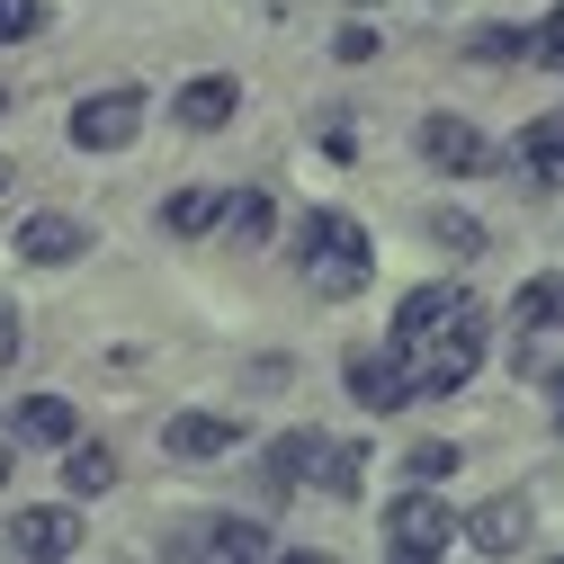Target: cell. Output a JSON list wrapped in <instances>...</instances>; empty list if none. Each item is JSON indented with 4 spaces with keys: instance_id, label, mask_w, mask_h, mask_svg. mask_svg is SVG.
<instances>
[{
    "instance_id": "obj_20",
    "label": "cell",
    "mask_w": 564,
    "mask_h": 564,
    "mask_svg": "<svg viewBox=\"0 0 564 564\" xmlns=\"http://www.w3.org/2000/svg\"><path fill=\"white\" fill-rule=\"evenodd\" d=\"M216 206H225L216 188H180V197L162 206V225H171V234H216Z\"/></svg>"
},
{
    "instance_id": "obj_14",
    "label": "cell",
    "mask_w": 564,
    "mask_h": 564,
    "mask_svg": "<svg viewBox=\"0 0 564 564\" xmlns=\"http://www.w3.org/2000/svg\"><path fill=\"white\" fill-rule=\"evenodd\" d=\"M520 171H529V180H546V188L564 180V108H555V117H538V126H520Z\"/></svg>"
},
{
    "instance_id": "obj_4",
    "label": "cell",
    "mask_w": 564,
    "mask_h": 564,
    "mask_svg": "<svg viewBox=\"0 0 564 564\" xmlns=\"http://www.w3.org/2000/svg\"><path fill=\"white\" fill-rule=\"evenodd\" d=\"M134 134H144V90H99L73 108V144L82 153H126Z\"/></svg>"
},
{
    "instance_id": "obj_18",
    "label": "cell",
    "mask_w": 564,
    "mask_h": 564,
    "mask_svg": "<svg viewBox=\"0 0 564 564\" xmlns=\"http://www.w3.org/2000/svg\"><path fill=\"white\" fill-rule=\"evenodd\" d=\"M511 314H520V332H564V269L555 278H529V288L511 296Z\"/></svg>"
},
{
    "instance_id": "obj_25",
    "label": "cell",
    "mask_w": 564,
    "mask_h": 564,
    "mask_svg": "<svg viewBox=\"0 0 564 564\" xmlns=\"http://www.w3.org/2000/svg\"><path fill=\"white\" fill-rule=\"evenodd\" d=\"M332 54H340V63H368V54H377V36H368V28H340V45H332Z\"/></svg>"
},
{
    "instance_id": "obj_6",
    "label": "cell",
    "mask_w": 564,
    "mask_h": 564,
    "mask_svg": "<svg viewBox=\"0 0 564 564\" xmlns=\"http://www.w3.org/2000/svg\"><path fill=\"white\" fill-rule=\"evenodd\" d=\"M10 555H28V564H54V555H82V520L63 511V502H36V511H19L10 520V538H0Z\"/></svg>"
},
{
    "instance_id": "obj_28",
    "label": "cell",
    "mask_w": 564,
    "mask_h": 564,
    "mask_svg": "<svg viewBox=\"0 0 564 564\" xmlns=\"http://www.w3.org/2000/svg\"><path fill=\"white\" fill-rule=\"evenodd\" d=\"M0 484H10V457H0Z\"/></svg>"
},
{
    "instance_id": "obj_16",
    "label": "cell",
    "mask_w": 564,
    "mask_h": 564,
    "mask_svg": "<svg viewBox=\"0 0 564 564\" xmlns=\"http://www.w3.org/2000/svg\"><path fill=\"white\" fill-rule=\"evenodd\" d=\"M305 475H323V440H314V431H288V440L269 448V484H278V492H296Z\"/></svg>"
},
{
    "instance_id": "obj_5",
    "label": "cell",
    "mask_w": 564,
    "mask_h": 564,
    "mask_svg": "<svg viewBox=\"0 0 564 564\" xmlns=\"http://www.w3.org/2000/svg\"><path fill=\"white\" fill-rule=\"evenodd\" d=\"M529 529H538L529 492H492L484 511H466V520H457V538H466L475 555H520V546H529Z\"/></svg>"
},
{
    "instance_id": "obj_19",
    "label": "cell",
    "mask_w": 564,
    "mask_h": 564,
    "mask_svg": "<svg viewBox=\"0 0 564 564\" xmlns=\"http://www.w3.org/2000/svg\"><path fill=\"white\" fill-rule=\"evenodd\" d=\"M63 484H73V502H90V492H108V484H117V457L73 440V457H63Z\"/></svg>"
},
{
    "instance_id": "obj_30",
    "label": "cell",
    "mask_w": 564,
    "mask_h": 564,
    "mask_svg": "<svg viewBox=\"0 0 564 564\" xmlns=\"http://www.w3.org/2000/svg\"><path fill=\"white\" fill-rule=\"evenodd\" d=\"M0 188H10V162H0Z\"/></svg>"
},
{
    "instance_id": "obj_8",
    "label": "cell",
    "mask_w": 564,
    "mask_h": 564,
    "mask_svg": "<svg viewBox=\"0 0 564 564\" xmlns=\"http://www.w3.org/2000/svg\"><path fill=\"white\" fill-rule=\"evenodd\" d=\"M421 153H431V171H448V180H475L492 162V144H484L466 117H421Z\"/></svg>"
},
{
    "instance_id": "obj_1",
    "label": "cell",
    "mask_w": 564,
    "mask_h": 564,
    "mask_svg": "<svg viewBox=\"0 0 564 564\" xmlns=\"http://www.w3.org/2000/svg\"><path fill=\"white\" fill-rule=\"evenodd\" d=\"M296 269H305V288H314V296L340 305V296H359L368 278H377V242L349 225L340 206H314L305 234H296Z\"/></svg>"
},
{
    "instance_id": "obj_17",
    "label": "cell",
    "mask_w": 564,
    "mask_h": 564,
    "mask_svg": "<svg viewBox=\"0 0 564 564\" xmlns=\"http://www.w3.org/2000/svg\"><path fill=\"white\" fill-rule=\"evenodd\" d=\"M448 305H466V288H412V296H403V314H394V349H412V340L431 332Z\"/></svg>"
},
{
    "instance_id": "obj_27",
    "label": "cell",
    "mask_w": 564,
    "mask_h": 564,
    "mask_svg": "<svg viewBox=\"0 0 564 564\" xmlns=\"http://www.w3.org/2000/svg\"><path fill=\"white\" fill-rule=\"evenodd\" d=\"M555 431H564V394H555Z\"/></svg>"
},
{
    "instance_id": "obj_7",
    "label": "cell",
    "mask_w": 564,
    "mask_h": 564,
    "mask_svg": "<svg viewBox=\"0 0 564 564\" xmlns=\"http://www.w3.org/2000/svg\"><path fill=\"white\" fill-rule=\"evenodd\" d=\"M234 421L225 412H171L162 421V457H180V466H216V457H234Z\"/></svg>"
},
{
    "instance_id": "obj_9",
    "label": "cell",
    "mask_w": 564,
    "mask_h": 564,
    "mask_svg": "<svg viewBox=\"0 0 564 564\" xmlns=\"http://www.w3.org/2000/svg\"><path fill=\"white\" fill-rule=\"evenodd\" d=\"M349 394H359L368 412H403V403H412L403 349H359V359H349Z\"/></svg>"
},
{
    "instance_id": "obj_11",
    "label": "cell",
    "mask_w": 564,
    "mask_h": 564,
    "mask_svg": "<svg viewBox=\"0 0 564 564\" xmlns=\"http://www.w3.org/2000/svg\"><path fill=\"white\" fill-rule=\"evenodd\" d=\"M234 108H242V82H225V73H197V82L180 90V126H197V134L234 126Z\"/></svg>"
},
{
    "instance_id": "obj_13",
    "label": "cell",
    "mask_w": 564,
    "mask_h": 564,
    "mask_svg": "<svg viewBox=\"0 0 564 564\" xmlns=\"http://www.w3.org/2000/svg\"><path fill=\"white\" fill-rule=\"evenodd\" d=\"M19 440H28V448H73L82 421H73L63 394H28V403H19Z\"/></svg>"
},
{
    "instance_id": "obj_26",
    "label": "cell",
    "mask_w": 564,
    "mask_h": 564,
    "mask_svg": "<svg viewBox=\"0 0 564 564\" xmlns=\"http://www.w3.org/2000/svg\"><path fill=\"white\" fill-rule=\"evenodd\" d=\"M10 349H19V314H0V359H10Z\"/></svg>"
},
{
    "instance_id": "obj_15",
    "label": "cell",
    "mask_w": 564,
    "mask_h": 564,
    "mask_svg": "<svg viewBox=\"0 0 564 564\" xmlns=\"http://www.w3.org/2000/svg\"><path fill=\"white\" fill-rule=\"evenodd\" d=\"M216 234H225L234 251H251V242H269V197H260V188H234V197L216 206Z\"/></svg>"
},
{
    "instance_id": "obj_21",
    "label": "cell",
    "mask_w": 564,
    "mask_h": 564,
    "mask_svg": "<svg viewBox=\"0 0 564 564\" xmlns=\"http://www.w3.org/2000/svg\"><path fill=\"white\" fill-rule=\"evenodd\" d=\"M403 475L412 484H440V475H457V448L448 440H421V448H403Z\"/></svg>"
},
{
    "instance_id": "obj_29",
    "label": "cell",
    "mask_w": 564,
    "mask_h": 564,
    "mask_svg": "<svg viewBox=\"0 0 564 564\" xmlns=\"http://www.w3.org/2000/svg\"><path fill=\"white\" fill-rule=\"evenodd\" d=\"M0 117H10V90H0Z\"/></svg>"
},
{
    "instance_id": "obj_23",
    "label": "cell",
    "mask_w": 564,
    "mask_h": 564,
    "mask_svg": "<svg viewBox=\"0 0 564 564\" xmlns=\"http://www.w3.org/2000/svg\"><path fill=\"white\" fill-rule=\"evenodd\" d=\"M431 234H440L457 260H475V251H484V225H475V216H448V206H440V225H431Z\"/></svg>"
},
{
    "instance_id": "obj_10",
    "label": "cell",
    "mask_w": 564,
    "mask_h": 564,
    "mask_svg": "<svg viewBox=\"0 0 564 564\" xmlns=\"http://www.w3.org/2000/svg\"><path fill=\"white\" fill-rule=\"evenodd\" d=\"M82 251H90V234L73 216H28L19 225V260H36V269H63V260H82Z\"/></svg>"
},
{
    "instance_id": "obj_3",
    "label": "cell",
    "mask_w": 564,
    "mask_h": 564,
    "mask_svg": "<svg viewBox=\"0 0 564 564\" xmlns=\"http://www.w3.org/2000/svg\"><path fill=\"white\" fill-rule=\"evenodd\" d=\"M386 546H394L403 564H431V555L457 546V511L440 502L431 484H412V492H394V502H386Z\"/></svg>"
},
{
    "instance_id": "obj_12",
    "label": "cell",
    "mask_w": 564,
    "mask_h": 564,
    "mask_svg": "<svg viewBox=\"0 0 564 564\" xmlns=\"http://www.w3.org/2000/svg\"><path fill=\"white\" fill-rule=\"evenodd\" d=\"M180 555H234V564H260V555H269V529H251V520H197V538H180Z\"/></svg>"
},
{
    "instance_id": "obj_24",
    "label": "cell",
    "mask_w": 564,
    "mask_h": 564,
    "mask_svg": "<svg viewBox=\"0 0 564 564\" xmlns=\"http://www.w3.org/2000/svg\"><path fill=\"white\" fill-rule=\"evenodd\" d=\"M538 63H555V73H564V10L538 28Z\"/></svg>"
},
{
    "instance_id": "obj_2",
    "label": "cell",
    "mask_w": 564,
    "mask_h": 564,
    "mask_svg": "<svg viewBox=\"0 0 564 564\" xmlns=\"http://www.w3.org/2000/svg\"><path fill=\"white\" fill-rule=\"evenodd\" d=\"M403 368H412V394H457V386L484 368V305H475V296L448 305L431 332L403 349Z\"/></svg>"
},
{
    "instance_id": "obj_22",
    "label": "cell",
    "mask_w": 564,
    "mask_h": 564,
    "mask_svg": "<svg viewBox=\"0 0 564 564\" xmlns=\"http://www.w3.org/2000/svg\"><path fill=\"white\" fill-rule=\"evenodd\" d=\"M45 28V0H0V45H19Z\"/></svg>"
}]
</instances>
